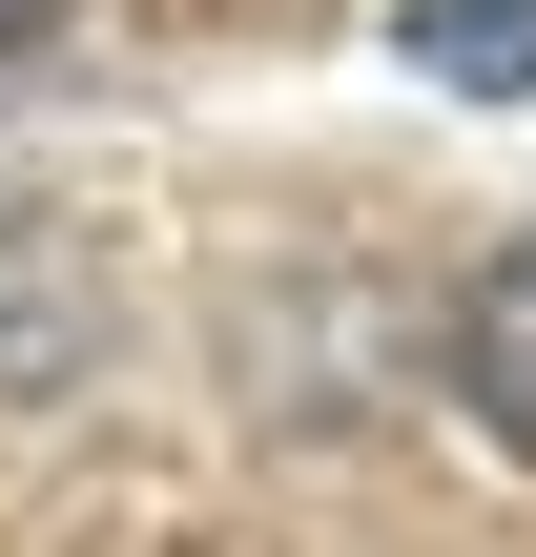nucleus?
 <instances>
[{
    "instance_id": "1",
    "label": "nucleus",
    "mask_w": 536,
    "mask_h": 557,
    "mask_svg": "<svg viewBox=\"0 0 536 557\" xmlns=\"http://www.w3.org/2000/svg\"><path fill=\"white\" fill-rule=\"evenodd\" d=\"M454 393H475V434H496V455H536V227L454 289Z\"/></svg>"
},
{
    "instance_id": "2",
    "label": "nucleus",
    "mask_w": 536,
    "mask_h": 557,
    "mask_svg": "<svg viewBox=\"0 0 536 557\" xmlns=\"http://www.w3.org/2000/svg\"><path fill=\"white\" fill-rule=\"evenodd\" d=\"M392 41H413L454 103H536V0H413Z\"/></svg>"
},
{
    "instance_id": "3",
    "label": "nucleus",
    "mask_w": 536,
    "mask_h": 557,
    "mask_svg": "<svg viewBox=\"0 0 536 557\" xmlns=\"http://www.w3.org/2000/svg\"><path fill=\"white\" fill-rule=\"evenodd\" d=\"M62 21H83V0H0V41H62Z\"/></svg>"
},
{
    "instance_id": "4",
    "label": "nucleus",
    "mask_w": 536,
    "mask_h": 557,
    "mask_svg": "<svg viewBox=\"0 0 536 557\" xmlns=\"http://www.w3.org/2000/svg\"><path fill=\"white\" fill-rule=\"evenodd\" d=\"M0 227H21V207H0ZM0 310H21V269H0Z\"/></svg>"
}]
</instances>
